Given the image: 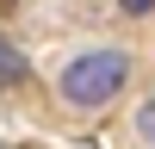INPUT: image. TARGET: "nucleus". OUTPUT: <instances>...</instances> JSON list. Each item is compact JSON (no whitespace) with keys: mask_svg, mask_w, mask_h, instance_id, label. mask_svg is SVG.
I'll use <instances>...</instances> for the list:
<instances>
[{"mask_svg":"<svg viewBox=\"0 0 155 149\" xmlns=\"http://www.w3.org/2000/svg\"><path fill=\"white\" fill-rule=\"evenodd\" d=\"M118 6H124V12H137V19H143V12L155 6V0H118Z\"/></svg>","mask_w":155,"mask_h":149,"instance_id":"4","label":"nucleus"},{"mask_svg":"<svg viewBox=\"0 0 155 149\" xmlns=\"http://www.w3.org/2000/svg\"><path fill=\"white\" fill-rule=\"evenodd\" d=\"M12 81H25V56L12 44H0V87H12Z\"/></svg>","mask_w":155,"mask_h":149,"instance_id":"2","label":"nucleus"},{"mask_svg":"<svg viewBox=\"0 0 155 149\" xmlns=\"http://www.w3.org/2000/svg\"><path fill=\"white\" fill-rule=\"evenodd\" d=\"M137 131H143V137H149V143H155V99H149V106H143V112H137Z\"/></svg>","mask_w":155,"mask_h":149,"instance_id":"3","label":"nucleus"},{"mask_svg":"<svg viewBox=\"0 0 155 149\" xmlns=\"http://www.w3.org/2000/svg\"><path fill=\"white\" fill-rule=\"evenodd\" d=\"M124 81H130V56L124 50H87V56H74L62 68V93L74 106H106Z\"/></svg>","mask_w":155,"mask_h":149,"instance_id":"1","label":"nucleus"}]
</instances>
